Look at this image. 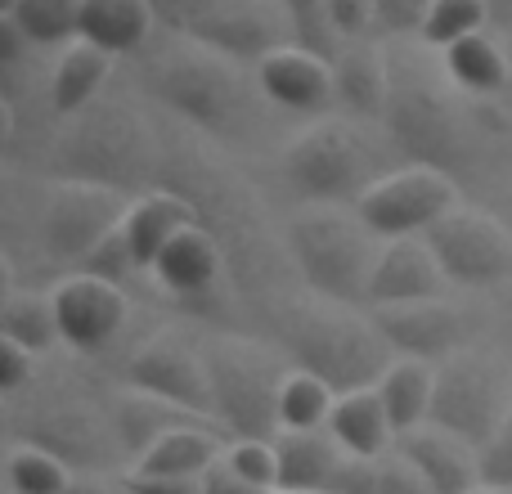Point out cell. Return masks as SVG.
Returning a JSON list of instances; mask_svg holds the SVG:
<instances>
[{
	"instance_id": "obj_49",
	"label": "cell",
	"mask_w": 512,
	"mask_h": 494,
	"mask_svg": "<svg viewBox=\"0 0 512 494\" xmlns=\"http://www.w3.org/2000/svg\"><path fill=\"white\" fill-rule=\"evenodd\" d=\"M508 54H512V50H508ZM499 104H508V113H512V81H508V95L499 99Z\"/></svg>"
},
{
	"instance_id": "obj_13",
	"label": "cell",
	"mask_w": 512,
	"mask_h": 494,
	"mask_svg": "<svg viewBox=\"0 0 512 494\" xmlns=\"http://www.w3.org/2000/svg\"><path fill=\"white\" fill-rule=\"evenodd\" d=\"M423 239L436 252V261H441L450 288L490 292L512 279V230L499 225L495 216L454 207Z\"/></svg>"
},
{
	"instance_id": "obj_20",
	"label": "cell",
	"mask_w": 512,
	"mask_h": 494,
	"mask_svg": "<svg viewBox=\"0 0 512 494\" xmlns=\"http://www.w3.org/2000/svg\"><path fill=\"white\" fill-rule=\"evenodd\" d=\"M108 423H113V436L122 445L126 459H144L162 436L180 432V427H216L212 418L194 414L185 405H171L162 396H149V391H135V387H122L113 400H108Z\"/></svg>"
},
{
	"instance_id": "obj_10",
	"label": "cell",
	"mask_w": 512,
	"mask_h": 494,
	"mask_svg": "<svg viewBox=\"0 0 512 494\" xmlns=\"http://www.w3.org/2000/svg\"><path fill=\"white\" fill-rule=\"evenodd\" d=\"M131 203L135 198L117 194V189L50 180V185L41 189V198H36V207L27 212V221L9 216V234L23 230L45 261L77 274L81 261L126 221Z\"/></svg>"
},
{
	"instance_id": "obj_39",
	"label": "cell",
	"mask_w": 512,
	"mask_h": 494,
	"mask_svg": "<svg viewBox=\"0 0 512 494\" xmlns=\"http://www.w3.org/2000/svg\"><path fill=\"white\" fill-rule=\"evenodd\" d=\"M81 274H95V279H108V283H117V288H126V283L135 279V274H144L140 270V261H135V252H131V239H126V230L117 225L113 234H108L104 243L95 247V252L81 261Z\"/></svg>"
},
{
	"instance_id": "obj_44",
	"label": "cell",
	"mask_w": 512,
	"mask_h": 494,
	"mask_svg": "<svg viewBox=\"0 0 512 494\" xmlns=\"http://www.w3.org/2000/svg\"><path fill=\"white\" fill-rule=\"evenodd\" d=\"M221 0H153V9H158L162 27H171L176 36H185L189 27L198 23V18L207 14V9H216Z\"/></svg>"
},
{
	"instance_id": "obj_6",
	"label": "cell",
	"mask_w": 512,
	"mask_h": 494,
	"mask_svg": "<svg viewBox=\"0 0 512 494\" xmlns=\"http://www.w3.org/2000/svg\"><path fill=\"white\" fill-rule=\"evenodd\" d=\"M387 131L355 117H319L279 153V180L306 207L360 203L387 171H396Z\"/></svg>"
},
{
	"instance_id": "obj_15",
	"label": "cell",
	"mask_w": 512,
	"mask_h": 494,
	"mask_svg": "<svg viewBox=\"0 0 512 494\" xmlns=\"http://www.w3.org/2000/svg\"><path fill=\"white\" fill-rule=\"evenodd\" d=\"M185 36L207 45V50H216L221 59L239 63V68H256L274 50L297 41L283 0H221Z\"/></svg>"
},
{
	"instance_id": "obj_16",
	"label": "cell",
	"mask_w": 512,
	"mask_h": 494,
	"mask_svg": "<svg viewBox=\"0 0 512 494\" xmlns=\"http://www.w3.org/2000/svg\"><path fill=\"white\" fill-rule=\"evenodd\" d=\"M378 324L382 342L391 346L396 360H418V364H445L459 351H468L472 337V315L459 310L454 301H418V306H378L369 310Z\"/></svg>"
},
{
	"instance_id": "obj_43",
	"label": "cell",
	"mask_w": 512,
	"mask_h": 494,
	"mask_svg": "<svg viewBox=\"0 0 512 494\" xmlns=\"http://www.w3.org/2000/svg\"><path fill=\"white\" fill-rule=\"evenodd\" d=\"M328 23H333L337 41H364L378 27L373 0H328Z\"/></svg>"
},
{
	"instance_id": "obj_24",
	"label": "cell",
	"mask_w": 512,
	"mask_h": 494,
	"mask_svg": "<svg viewBox=\"0 0 512 494\" xmlns=\"http://www.w3.org/2000/svg\"><path fill=\"white\" fill-rule=\"evenodd\" d=\"M158 23L162 18L153 0H86L81 5V41L108 50L113 59L149 50Z\"/></svg>"
},
{
	"instance_id": "obj_19",
	"label": "cell",
	"mask_w": 512,
	"mask_h": 494,
	"mask_svg": "<svg viewBox=\"0 0 512 494\" xmlns=\"http://www.w3.org/2000/svg\"><path fill=\"white\" fill-rule=\"evenodd\" d=\"M450 279H445L436 252L427 239H396L382 243L378 265L369 279V310L378 306H418V301H441Z\"/></svg>"
},
{
	"instance_id": "obj_23",
	"label": "cell",
	"mask_w": 512,
	"mask_h": 494,
	"mask_svg": "<svg viewBox=\"0 0 512 494\" xmlns=\"http://www.w3.org/2000/svg\"><path fill=\"white\" fill-rule=\"evenodd\" d=\"M189 225H198L194 203L180 198L176 189L158 185V189L135 198L126 221H122V230H126V239H131V252H135V261H140V270L153 274V261L162 256V247L176 239V234H185Z\"/></svg>"
},
{
	"instance_id": "obj_50",
	"label": "cell",
	"mask_w": 512,
	"mask_h": 494,
	"mask_svg": "<svg viewBox=\"0 0 512 494\" xmlns=\"http://www.w3.org/2000/svg\"><path fill=\"white\" fill-rule=\"evenodd\" d=\"M279 494H328V490H279Z\"/></svg>"
},
{
	"instance_id": "obj_32",
	"label": "cell",
	"mask_w": 512,
	"mask_h": 494,
	"mask_svg": "<svg viewBox=\"0 0 512 494\" xmlns=\"http://www.w3.org/2000/svg\"><path fill=\"white\" fill-rule=\"evenodd\" d=\"M0 333H5V342L27 346L32 355L54 351V346L63 342L59 310H54V292L5 288V306H0Z\"/></svg>"
},
{
	"instance_id": "obj_9",
	"label": "cell",
	"mask_w": 512,
	"mask_h": 494,
	"mask_svg": "<svg viewBox=\"0 0 512 494\" xmlns=\"http://www.w3.org/2000/svg\"><path fill=\"white\" fill-rule=\"evenodd\" d=\"M5 414L9 445H32V450L54 454L77 477H104L122 454L113 423H108V405H90L81 391H45L32 382L23 396L5 400Z\"/></svg>"
},
{
	"instance_id": "obj_14",
	"label": "cell",
	"mask_w": 512,
	"mask_h": 494,
	"mask_svg": "<svg viewBox=\"0 0 512 494\" xmlns=\"http://www.w3.org/2000/svg\"><path fill=\"white\" fill-rule=\"evenodd\" d=\"M122 387L149 391V396H162L171 405H185L194 414L212 418V378H207L203 342L185 337L180 328H162L126 355Z\"/></svg>"
},
{
	"instance_id": "obj_11",
	"label": "cell",
	"mask_w": 512,
	"mask_h": 494,
	"mask_svg": "<svg viewBox=\"0 0 512 494\" xmlns=\"http://www.w3.org/2000/svg\"><path fill=\"white\" fill-rule=\"evenodd\" d=\"M508 409H512L508 373L490 355L459 351L454 360L436 364V391H432L427 427H441L454 441L472 445L481 454L495 441L499 427H504Z\"/></svg>"
},
{
	"instance_id": "obj_4",
	"label": "cell",
	"mask_w": 512,
	"mask_h": 494,
	"mask_svg": "<svg viewBox=\"0 0 512 494\" xmlns=\"http://www.w3.org/2000/svg\"><path fill=\"white\" fill-rule=\"evenodd\" d=\"M45 171L50 180L140 198L158 189L162 140L131 99H95L77 117H63V131L45 149Z\"/></svg>"
},
{
	"instance_id": "obj_5",
	"label": "cell",
	"mask_w": 512,
	"mask_h": 494,
	"mask_svg": "<svg viewBox=\"0 0 512 494\" xmlns=\"http://www.w3.org/2000/svg\"><path fill=\"white\" fill-rule=\"evenodd\" d=\"M270 337L292 369L319 378L333 396L369 391L382 382V373L396 364L391 346L382 342L378 324L369 315H355L346 306L328 301H292L270 324Z\"/></svg>"
},
{
	"instance_id": "obj_27",
	"label": "cell",
	"mask_w": 512,
	"mask_h": 494,
	"mask_svg": "<svg viewBox=\"0 0 512 494\" xmlns=\"http://www.w3.org/2000/svg\"><path fill=\"white\" fill-rule=\"evenodd\" d=\"M328 436L342 445V454H355V459H378V454H387L396 445V427H391L373 387L337 396L333 418H328Z\"/></svg>"
},
{
	"instance_id": "obj_33",
	"label": "cell",
	"mask_w": 512,
	"mask_h": 494,
	"mask_svg": "<svg viewBox=\"0 0 512 494\" xmlns=\"http://www.w3.org/2000/svg\"><path fill=\"white\" fill-rule=\"evenodd\" d=\"M86 0H5V18L32 45H72L81 36Z\"/></svg>"
},
{
	"instance_id": "obj_31",
	"label": "cell",
	"mask_w": 512,
	"mask_h": 494,
	"mask_svg": "<svg viewBox=\"0 0 512 494\" xmlns=\"http://www.w3.org/2000/svg\"><path fill=\"white\" fill-rule=\"evenodd\" d=\"M328 494H432V486H427L414 463L391 445L378 459H355V454H346V459L337 463Z\"/></svg>"
},
{
	"instance_id": "obj_30",
	"label": "cell",
	"mask_w": 512,
	"mask_h": 494,
	"mask_svg": "<svg viewBox=\"0 0 512 494\" xmlns=\"http://www.w3.org/2000/svg\"><path fill=\"white\" fill-rule=\"evenodd\" d=\"M378 400L387 409L391 427H396V441L418 427H427V414H432V391H436V369L418 360H396L387 373H382Z\"/></svg>"
},
{
	"instance_id": "obj_35",
	"label": "cell",
	"mask_w": 512,
	"mask_h": 494,
	"mask_svg": "<svg viewBox=\"0 0 512 494\" xmlns=\"http://www.w3.org/2000/svg\"><path fill=\"white\" fill-rule=\"evenodd\" d=\"M77 472L63 468L54 454L32 450V445H9L5 459V481L9 494H68Z\"/></svg>"
},
{
	"instance_id": "obj_18",
	"label": "cell",
	"mask_w": 512,
	"mask_h": 494,
	"mask_svg": "<svg viewBox=\"0 0 512 494\" xmlns=\"http://www.w3.org/2000/svg\"><path fill=\"white\" fill-rule=\"evenodd\" d=\"M252 81H256V90L270 99V108H283V113L315 117V113H324L328 104H337L333 63H328L324 54L297 45V41L256 63Z\"/></svg>"
},
{
	"instance_id": "obj_48",
	"label": "cell",
	"mask_w": 512,
	"mask_h": 494,
	"mask_svg": "<svg viewBox=\"0 0 512 494\" xmlns=\"http://www.w3.org/2000/svg\"><path fill=\"white\" fill-rule=\"evenodd\" d=\"M504 351H508V360H512V310H508V319H504Z\"/></svg>"
},
{
	"instance_id": "obj_36",
	"label": "cell",
	"mask_w": 512,
	"mask_h": 494,
	"mask_svg": "<svg viewBox=\"0 0 512 494\" xmlns=\"http://www.w3.org/2000/svg\"><path fill=\"white\" fill-rule=\"evenodd\" d=\"M486 18H490V0H432L427 23L418 36H423V45L450 50V45L486 32Z\"/></svg>"
},
{
	"instance_id": "obj_45",
	"label": "cell",
	"mask_w": 512,
	"mask_h": 494,
	"mask_svg": "<svg viewBox=\"0 0 512 494\" xmlns=\"http://www.w3.org/2000/svg\"><path fill=\"white\" fill-rule=\"evenodd\" d=\"M203 494H270V490H256L252 481H243L239 472L225 463V454L203 472Z\"/></svg>"
},
{
	"instance_id": "obj_38",
	"label": "cell",
	"mask_w": 512,
	"mask_h": 494,
	"mask_svg": "<svg viewBox=\"0 0 512 494\" xmlns=\"http://www.w3.org/2000/svg\"><path fill=\"white\" fill-rule=\"evenodd\" d=\"M225 463L243 481H252L256 490L279 494V450H274V441H230L225 445Z\"/></svg>"
},
{
	"instance_id": "obj_12",
	"label": "cell",
	"mask_w": 512,
	"mask_h": 494,
	"mask_svg": "<svg viewBox=\"0 0 512 494\" xmlns=\"http://www.w3.org/2000/svg\"><path fill=\"white\" fill-rule=\"evenodd\" d=\"M454 207H459L454 176L432 167H396L355 203V216H360V225L373 239L396 243V239H423Z\"/></svg>"
},
{
	"instance_id": "obj_22",
	"label": "cell",
	"mask_w": 512,
	"mask_h": 494,
	"mask_svg": "<svg viewBox=\"0 0 512 494\" xmlns=\"http://www.w3.org/2000/svg\"><path fill=\"white\" fill-rule=\"evenodd\" d=\"M333 90H337V104L346 108V117L382 126L387 95H391V59L378 45H364V41L342 45V54L333 59Z\"/></svg>"
},
{
	"instance_id": "obj_7",
	"label": "cell",
	"mask_w": 512,
	"mask_h": 494,
	"mask_svg": "<svg viewBox=\"0 0 512 494\" xmlns=\"http://www.w3.org/2000/svg\"><path fill=\"white\" fill-rule=\"evenodd\" d=\"M212 378V418L230 441H274L279 436V396L292 364L279 346L239 333H212L203 342Z\"/></svg>"
},
{
	"instance_id": "obj_2",
	"label": "cell",
	"mask_w": 512,
	"mask_h": 494,
	"mask_svg": "<svg viewBox=\"0 0 512 494\" xmlns=\"http://www.w3.org/2000/svg\"><path fill=\"white\" fill-rule=\"evenodd\" d=\"M140 59V81L176 122L194 126L198 135L225 144V149H248L265 135V108L270 99L252 90L239 63L221 59L216 50L171 36L153 41Z\"/></svg>"
},
{
	"instance_id": "obj_37",
	"label": "cell",
	"mask_w": 512,
	"mask_h": 494,
	"mask_svg": "<svg viewBox=\"0 0 512 494\" xmlns=\"http://www.w3.org/2000/svg\"><path fill=\"white\" fill-rule=\"evenodd\" d=\"M283 9H288V18H292V36H297V45L324 54L328 63L342 54V41H337L333 23H328V0H283Z\"/></svg>"
},
{
	"instance_id": "obj_1",
	"label": "cell",
	"mask_w": 512,
	"mask_h": 494,
	"mask_svg": "<svg viewBox=\"0 0 512 494\" xmlns=\"http://www.w3.org/2000/svg\"><path fill=\"white\" fill-rule=\"evenodd\" d=\"M162 189H176L180 198H189L198 212V225L221 243L225 270H230L234 297L239 306L256 310L270 333V324L279 319L283 306H292L297 297H288V239H274L265 212L256 207V198L239 185L234 176H225L221 167H212L207 158H198L194 149H176L162 144Z\"/></svg>"
},
{
	"instance_id": "obj_46",
	"label": "cell",
	"mask_w": 512,
	"mask_h": 494,
	"mask_svg": "<svg viewBox=\"0 0 512 494\" xmlns=\"http://www.w3.org/2000/svg\"><path fill=\"white\" fill-rule=\"evenodd\" d=\"M131 494H203V481L189 477H144V472H131L126 477Z\"/></svg>"
},
{
	"instance_id": "obj_52",
	"label": "cell",
	"mask_w": 512,
	"mask_h": 494,
	"mask_svg": "<svg viewBox=\"0 0 512 494\" xmlns=\"http://www.w3.org/2000/svg\"><path fill=\"white\" fill-rule=\"evenodd\" d=\"M477 494H508V490H486V486H481V490H477Z\"/></svg>"
},
{
	"instance_id": "obj_25",
	"label": "cell",
	"mask_w": 512,
	"mask_h": 494,
	"mask_svg": "<svg viewBox=\"0 0 512 494\" xmlns=\"http://www.w3.org/2000/svg\"><path fill=\"white\" fill-rule=\"evenodd\" d=\"M113 54L99 50L90 41H72L59 50L50 68V108L59 117H77L81 108H90L95 99H104V86L113 77Z\"/></svg>"
},
{
	"instance_id": "obj_21",
	"label": "cell",
	"mask_w": 512,
	"mask_h": 494,
	"mask_svg": "<svg viewBox=\"0 0 512 494\" xmlns=\"http://www.w3.org/2000/svg\"><path fill=\"white\" fill-rule=\"evenodd\" d=\"M396 450L418 468V477L432 486V494H477L481 490V454L472 445L454 441L441 427H418L400 436Z\"/></svg>"
},
{
	"instance_id": "obj_41",
	"label": "cell",
	"mask_w": 512,
	"mask_h": 494,
	"mask_svg": "<svg viewBox=\"0 0 512 494\" xmlns=\"http://www.w3.org/2000/svg\"><path fill=\"white\" fill-rule=\"evenodd\" d=\"M427 9H432V0H373L378 32H387V36H414V32H423Z\"/></svg>"
},
{
	"instance_id": "obj_3",
	"label": "cell",
	"mask_w": 512,
	"mask_h": 494,
	"mask_svg": "<svg viewBox=\"0 0 512 494\" xmlns=\"http://www.w3.org/2000/svg\"><path fill=\"white\" fill-rule=\"evenodd\" d=\"M450 77H432L409 54L391 59V95L382 113L387 144L396 149L400 167H432L459 176L481 158V144L508 131V113L499 99L459 104L450 95Z\"/></svg>"
},
{
	"instance_id": "obj_42",
	"label": "cell",
	"mask_w": 512,
	"mask_h": 494,
	"mask_svg": "<svg viewBox=\"0 0 512 494\" xmlns=\"http://www.w3.org/2000/svg\"><path fill=\"white\" fill-rule=\"evenodd\" d=\"M36 360H41V355H32L27 346L0 342V396L5 400L23 396V391L36 382Z\"/></svg>"
},
{
	"instance_id": "obj_47",
	"label": "cell",
	"mask_w": 512,
	"mask_h": 494,
	"mask_svg": "<svg viewBox=\"0 0 512 494\" xmlns=\"http://www.w3.org/2000/svg\"><path fill=\"white\" fill-rule=\"evenodd\" d=\"M68 494H131V486L122 481H108V477H72Z\"/></svg>"
},
{
	"instance_id": "obj_26",
	"label": "cell",
	"mask_w": 512,
	"mask_h": 494,
	"mask_svg": "<svg viewBox=\"0 0 512 494\" xmlns=\"http://www.w3.org/2000/svg\"><path fill=\"white\" fill-rule=\"evenodd\" d=\"M441 63H445V77H450V86L459 90V95H468V99H504L508 95L512 54L495 41V36H486V32L468 36V41L450 45Z\"/></svg>"
},
{
	"instance_id": "obj_40",
	"label": "cell",
	"mask_w": 512,
	"mask_h": 494,
	"mask_svg": "<svg viewBox=\"0 0 512 494\" xmlns=\"http://www.w3.org/2000/svg\"><path fill=\"white\" fill-rule=\"evenodd\" d=\"M481 486L512 494V409H508L504 427L495 432V441L481 450Z\"/></svg>"
},
{
	"instance_id": "obj_29",
	"label": "cell",
	"mask_w": 512,
	"mask_h": 494,
	"mask_svg": "<svg viewBox=\"0 0 512 494\" xmlns=\"http://www.w3.org/2000/svg\"><path fill=\"white\" fill-rule=\"evenodd\" d=\"M274 450H279V490H328L337 463L346 459L328 432H279Z\"/></svg>"
},
{
	"instance_id": "obj_17",
	"label": "cell",
	"mask_w": 512,
	"mask_h": 494,
	"mask_svg": "<svg viewBox=\"0 0 512 494\" xmlns=\"http://www.w3.org/2000/svg\"><path fill=\"white\" fill-rule=\"evenodd\" d=\"M50 292H54V310H59L63 346L77 355H104L122 337L126 319H131L126 288L95 279V274H81V270L63 274Z\"/></svg>"
},
{
	"instance_id": "obj_34",
	"label": "cell",
	"mask_w": 512,
	"mask_h": 494,
	"mask_svg": "<svg viewBox=\"0 0 512 494\" xmlns=\"http://www.w3.org/2000/svg\"><path fill=\"white\" fill-rule=\"evenodd\" d=\"M337 396L319 378L292 369L279 396V432H328Z\"/></svg>"
},
{
	"instance_id": "obj_8",
	"label": "cell",
	"mask_w": 512,
	"mask_h": 494,
	"mask_svg": "<svg viewBox=\"0 0 512 494\" xmlns=\"http://www.w3.org/2000/svg\"><path fill=\"white\" fill-rule=\"evenodd\" d=\"M292 256V274L328 306L369 310V279L378 265L382 239H373L360 216L337 207H301L283 230Z\"/></svg>"
},
{
	"instance_id": "obj_51",
	"label": "cell",
	"mask_w": 512,
	"mask_h": 494,
	"mask_svg": "<svg viewBox=\"0 0 512 494\" xmlns=\"http://www.w3.org/2000/svg\"><path fill=\"white\" fill-rule=\"evenodd\" d=\"M495 5H499V9H504V14H512V0H495Z\"/></svg>"
},
{
	"instance_id": "obj_28",
	"label": "cell",
	"mask_w": 512,
	"mask_h": 494,
	"mask_svg": "<svg viewBox=\"0 0 512 494\" xmlns=\"http://www.w3.org/2000/svg\"><path fill=\"white\" fill-rule=\"evenodd\" d=\"M221 427H180V432L162 436L144 459H135L131 472H144V477H189V481H203V472L212 468L216 459L225 454L221 441Z\"/></svg>"
}]
</instances>
